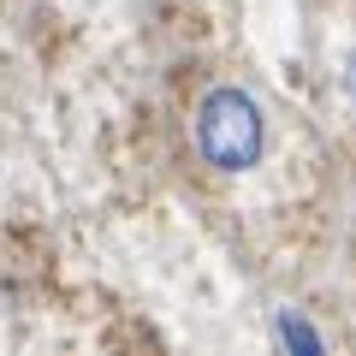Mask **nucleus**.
<instances>
[{"mask_svg": "<svg viewBox=\"0 0 356 356\" xmlns=\"http://www.w3.org/2000/svg\"><path fill=\"white\" fill-rule=\"evenodd\" d=\"M196 149L214 172H250L267 149V119L250 89L220 83L196 102Z\"/></svg>", "mask_w": 356, "mask_h": 356, "instance_id": "nucleus-1", "label": "nucleus"}, {"mask_svg": "<svg viewBox=\"0 0 356 356\" xmlns=\"http://www.w3.org/2000/svg\"><path fill=\"white\" fill-rule=\"evenodd\" d=\"M280 339L291 344V350H303V356H321V332H309L297 315H280Z\"/></svg>", "mask_w": 356, "mask_h": 356, "instance_id": "nucleus-2", "label": "nucleus"}]
</instances>
